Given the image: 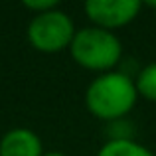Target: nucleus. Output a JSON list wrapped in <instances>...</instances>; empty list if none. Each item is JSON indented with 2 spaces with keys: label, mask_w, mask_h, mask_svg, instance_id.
<instances>
[{
  "label": "nucleus",
  "mask_w": 156,
  "mask_h": 156,
  "mask_svg": "<svg viewBox=\"0 0 156 156\" xmlns=\"http://www.w3.org/2000/svg\"><path fill=\"white\" fill-rule=\"evenodd\" d=\"M42 140L30 129L16 126L0 138V156H44Z\"/></svg>",
  "instance_id": "5"
},
{
  "label": "nucleus",
  "mask_w": 156,
  "mask_h": 156,
  "mask_svg": "<svg viewBox=\"0 0 156 156\" xmlns=\"http://www.w3.org/2000/svg\"><path fill=\"white\" fill-rule=\"evenodd\" d=\"M44 156H67V154H63V152H46Z\"/></svg>",
  "instance_id": "10"
},
{
  "label": "nucleus",
  "mask_w": 156,
  "mask_h": 156,
  "mask_svg": "<svg viewBox=\"0 0 156 156\" xmlns=\"http://www.w3.org/2000/svg\"><path fill=\"white\" fill-rule=\"evenodd\" d=\"M134 85H136L138 95H142L144 99L156 103V61L144 65L138 71L136 79H134Z\"/></svg>",
  "instance_id": "7"
},
{
  "label": "nucleus",
  "mask_w": 156,
  "mask_h": 156,
  "mask_svg": "<svg viewBox=\"0 0 156 156\" xmlns=\"http://www.w3.org/2000/svg\"><path fill=\"white\" fill-rule=\"evenodd\" d=\"M24 6L28 10H32L36 16V14H42V12H48V10H55L59 6V2L57 0H24Z\"/></svg>",
  "instance_id": "9"
},
{
  "label": "nucleus",
  "mask_w": 156,
  "mask_h": 156,
  "mask_svg": "<svg viewBox=\"0 0 156 156\" xmlns=\"http://www.w3.org/2000/svg\"><path fill=\"white\" fill-rule=\"evenodd\" d=\"M107 140H134V126L129 119H117L107 122Z\"/></svg>",
  "instance_id": "8"
},
{
  "label": "nucleus",
  "mask_w": 156,
  "mask_h": 156,
  "mask_svg": "<svg viewBox=\"0 0 156 156\" xmlns=\"http://www.w3.org/2000/svg\"><path fill=\"white\" fill-rule=\"evenodd\" d=\"M140 8V0H87L85 14L89 16L93 26L113 32L115 28H122L133 22Z\"/></svg>",
  "instance_id": "4"
},
{
  "label": "nucleus",
  "mask_w": 156,
  "mask_h": 156,
  "mask_svg": "<svg viewBox=\"0 0 156 156\" xmlns=\"http://www.w3.org/2000/svg\"><path fill=\"white\" fill-rule=\"evenodd\" d=\"M73 61L89 71H113L122 57V44L111 30L97 26L75 32L69 46Z\"/></svg>",
  "instance_id": "2"
},
{
  "label": "nucleus",
  "mask_w": 156,
  "mask_h": 156,
  "mask_svg": "<svg viewBox=\"0 0 156 156\" xmlns=\"http://www.w3.org/2000/svg\"><path fill=\"white\" fill-rule=\"evenodd\" d=\"M146 6H150V8H156V2H152V0H148V2H144Z\"/></svg>",
  "instance_id": "11"
},
{
  "label": "nucleus",
  "mask_w": 156,
  "mask_h": 156,
  "mask_svg": "<svg viewBox=\"0 0 156 156\" xmlns=\"http://www.w3.org/2000/svg\"><path fill=\"white\" fill-rule=\"evenodd\" d=\"M138 99L134 79L125 71H107L89 83L85 105L93 117L105 122L125 119Z\"/></svg>",
  "instance_id": "1"
},
{
  "label": "nucleus",
  "mask_w": 156,
  "mask_h": 156,
  "mask_svg": "<svg viewBox=\"0 0 156 156\" xmlns=\"http://www.w3.org/2000/svg\"><path fill=\"white\" fill-rule=\"evenodd\" d=\"M75 32V24L69 18V14L55 8L36 14L28 24L26 36L34 50L44 53H57L71 46Z\"/></svg>",
  "instance_id": "3"
},
{
  "label": "nucleus",
  "mask_w": 156,
  "mask_h": 156,
  "mask_svg": "<svg viewBox=\"0 0 156 156\" xmlns=\"http://www.w3.org/2000/svg\"><path fill=\"white\" fill-rule=\"evenodd\" d=\"M97 156H154L146 146L136 140H107Z\"/></svg>",
  "instance_id": "6"
}]
</instances>
